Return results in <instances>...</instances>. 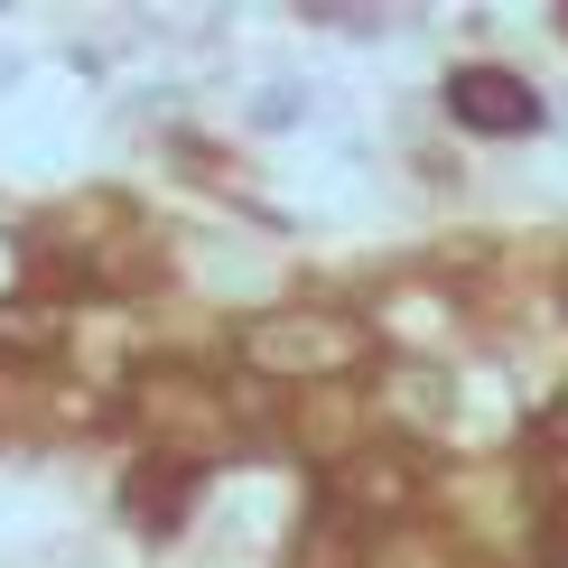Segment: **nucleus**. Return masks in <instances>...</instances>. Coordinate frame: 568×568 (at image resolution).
<instances>
[{"instance_id":"obj_1","label":"nucleus","mask_w":568,"mask_h":568,"mask_svg":"<svg viewBox=\"0 0 568 568\" xmlns=\"http://www.w3.org/2000/svg\"><path fill=\"white\" fill-rule=\"evenodd\" d=\"M447 112H457V131H485V140H523V131L550 122V103L513 65H457L447 75Z\"/></svg>"},{"instance_id":"obj_2","label":"nucleus","mask_w":568,"mask_h":568,"mask_svg":"<svg viewBox=\"0 0 568 568\" xmlns=\"http://www.w3.org/2000/svg\"><path fill=\"white\" fill-rule=\"evenodd\" d=\"M186 494H196V466H140V485H131V513H140V523H178V513H186Z\"/></svg>"}]
</instances>
